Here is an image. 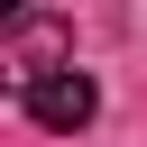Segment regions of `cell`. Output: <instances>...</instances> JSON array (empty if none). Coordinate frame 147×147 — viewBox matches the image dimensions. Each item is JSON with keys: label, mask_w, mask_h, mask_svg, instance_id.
Returning <instances> with one entry per match:
<instances>
[{"label": "cell", "mask_w": 147, "mask_h": 147, "mask_svg": "<svg viewBox=\"0 0 147 147\" xmlns=\"http://www.w3.org/2000/svg\"><path fill=\"white\" fill-rule=\"evenodd\" d=\"M18 101H28V119H37V129H55V138H74V129H92V110H101V92H92V74H74V64H64V74H46V83H28Z\"/></svg>", "instance_id": "cell-1"}]
</instances>
